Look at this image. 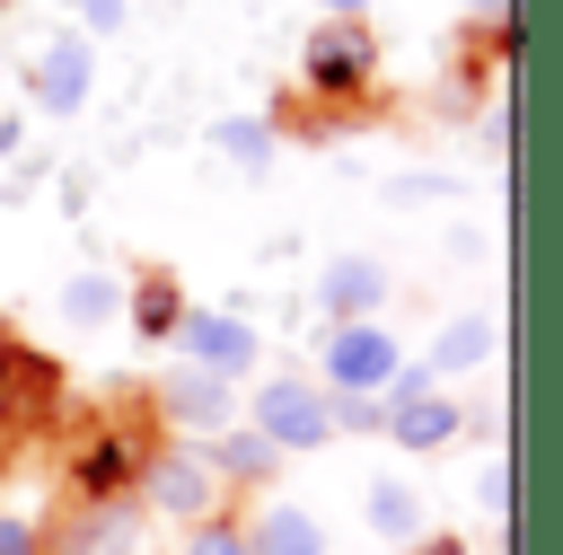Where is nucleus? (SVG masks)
Returning <instances> with one entry per match:
<instances>
[{
  "label": "nucleus",
  "mask_w": 563,
  "mask_h": 555,
  "mask_svg": "<svg viewBox=\"0 0 563 555\" xmlns=\"http://www.w3.org/2000/svg\"><path fill=\"white\" fill-rule=\"evenodd\" d=\"M246 423L273 440V449H325L334 440V396L317 388V379H264L255 388V405H246Z\"/></svg>",
  "instance_id": "1"
},
{
  "label": "nucleus",
  "mask_w": 563,
  "mask_h": 555,
  "mask_svg": "<svg viewBox=\"0 0 563 555\" xmlns=\"http://www.w3.org/2000/svg\"><path fill=\"white\" fill-rule=\"evenodd\" d=\"M141 502H150L158 520L202 529V520H220V476H211L202 449H158V458L141 467Z\"/></svg>",
  "instance_id": "2"
},
{
  "label": "nucleus",
  "mask_w": 563,
  "mask_h": 555,
  "mask_svg": "<svg viewBox=\"0 0 563 555\" xmlns=\"http://www.w3.org/2000/svg\"><path fill=\"white\" fill-rule=\"evenodd\" d=\"M457 396H440L431 388V370H396L387 379V440L396 449H440V440H457Z\"/></svg>",
  "instance_id": "3"
},
{
  "label": "nucleus",
  "mask_w": 563,
  "mask_h": 555,
  "mask_svg": "<svg viewBox=\"0 0 563 555\" xmlns=\"http://www.w3.org/2000/svg\"><path fill=\"white\" fill-rule=\"evenodd\" d=\"M405 361H396V344L378 335V326H334L325 335V396H369V388H387Z\"/></svg>",
  "instance_id": "4"
},
{
  "label": "nucleus",
  "mask_w": 563,
  "mask_h": 555,
  "mask_svg": "<svg viewBox=\"0 0 563 555\" xmlns=\"http://www.w3.org/2000/svg\"><path fill=\"white\" fill-rule=\"evenodd\" d=\"M158 414H167L176 432H202V440H220V432L238 423V388L185 361V370H167V379H158Z\"/></svg>",
  "instance_id": "5"
},
{
  "label": "nucleus",
  "mask_w": 563,
  "mask_h": 555,
  "mask_svg": "<svg viewBox=\"0 0 563 555\" xmlns=\"http://www.w3.org/2000/svg\"><path fill=\"white\" fill-rule=\"evenodd\" d=\"M176 344H185V361H194V370H211V379H238V370H255V335H246L238 317H211V308H185V326H176Z\"/></svg>",
  "instance_id": "6"
},
{
  "label": "nucleus",
  "mask_w": 563,
  "mask_h": 555,
  "mask_svg": "<svg viewBox=\"0 0 563 555\" xmlns=\"http://www.w3.org/2000/svg\"><path fill=\"white\" fill-rule=\"evenodd\" d=\"M317 300H325V317H334V326H369V308L387 300V273H378L369 255H334V264H325V282H317Z\"/></svg>",
  "instance_id": "7"
},
{
  "label": "nucleus",
  "mask_w": 563,
  "mask_h": 555,
  "mask_svg": "<svg viewBox=\"0 0 563 555\" xmlns=\"http://www.w3.org/2000/svg\"><path fill=\"white\" fill-rule=\"evenodd\" d=\"M26 88H35V106H44V115H70V106L88 97V35H53Z\"/></svg>",
  "instance_id": "8"
},
{
  "label": "nucleus",
  "mask_w": 563,
  "mask_h": 555,
  "mask_svg": "<svg viewBox=\"0 0 563 555\" xmlns=\"http://www.w3.org/2000/svg\"><path fill=\"white\" fill-rule=\"evenodd\" d=\"M141 449L132 440H88L79 449V467H70V485H79V502H106V493H123V485H141Z\"/></svg>",
  "instance_id": "9"
},
{
  "label": "nucleus",
  "mask_w": 563,
  "mask_h": 555,
  "mask_svg": "<svg viewBox=\"0 0 563 555\" xmlns=\"http://www.w3.org/2000/svg\"><path fill=\"white\" fill-rule=\"evenodd\" d=\"M202 458H211V476H220V485H264V476H273V458H282V449H273V440H264V432H255V423H246V432H238V423H229V432H220V440H202Z\"/></svg>",
  "instance_id": "10"
},
{
  "label": "nucleus",
  "mask_w": 563,
  "mask_h": 555,
  "mask_svg": "<svg viewBox=\"0 0 563 555\" xmlns=\"http://www.w3.org/2000/svg\"><path fill=\"white\" fill-rule=\"evenodd\" d=\"M246 537H255V555H325V537H317V520L299 502H264L246 520Z\"/></svg>",
  "instance_id": "11"
},
{
  "label": "nucleus",
  "mask_w": 563,
  "mask_h": 555,
  "mask_svg": "<svg viewBox=\"0 0 563 555\" xmlns=\"http://www.w3.org/2000/svg\"><path fill=\"white\" fill-rule=\"evenodd\" d=\"M361 62H369V44H361V26H325V35L308 44V70H317L325 88H343V79H361Z\"/></svg>",
  "instance_id": "12"
},
{
  "label": "nucleus",
  "mask_w": 563,
  "mask_h": 555,
  "mask_svg": "<svg viewBox=\"0 0 563 555\" xmlns=\"http://www.w3.org/2000/svg\"><path fill=\"white\" fill-rule=\"evenodd\" d=\"M475 361H493V317L475 308V317H449V335L431 344V370H475Z\"/></svg>",
  "instance_id": "13"
},
{
  "label": "nucleus",
  "mask_w": 563,
  "mask_h": 555,
  "mask_svg": "<svg viewBox=\"0 0 563 555\" xmlns=\"http://www.w3.org/2000/svg\"><path fill=\"white\" fill-rule=\"evenodd\" d=\"M132 326H141V335H176V326H185V291H176L167 273H141V291H132Z\"/></svg>",
  "instance_id": "14"
},
{
  "label": "nucleus",
  "mask_w": 563,
  "mask_h": 555,
  "mask_svg": "<svg viewBox=\"0 0 563 555\" xmlns=\"http://www.w3.org/2000/svg\"><path fill=\"white\" fill-rule=\"evenodd\" d=\"M369 529H378V537H396V546L422 529V511H413V493H405L396 476H378V485H369Z\"/></svg>",
  "instance_id": "15"
},
{
  "label": "nucleus",
  "mask_w": 563,
  "mask_h": 555,
  "mask_svg": "<svg viewBox=\"0 0 563 555\" xmlns=\"http://www.w3.org/2000/svg\"><path fill=\"white\" fill-rule=\"evenodd\" d=\"M114 300H123V291H114L106 273H79V282H62V317H70V326H106V317H114Z\"/></svg>",
  "instance_id": "16"
},
{
  "label": "nucleus",
  "mask_w": 563,
  "mask_h": 555,
  "mask_svg": "<svg viewBox=\"0 0 563 555\" xmlns=\"http://www.w3.org/2000/svg\"><path fill=\"white\" fill-rule=\"evenodd\" d=\"M211 141H220L238 167H273V132H264L255 115H229V123H211Z\"/></svg>",
  "instance_id": "17"
},
{
  "label": "nucleus",
  "mask_w": 563,
  "mask_h": 555,
  "mask_svg": "<svg viewBox=\"0 0 563 555\" xmlns=\"http://www.w3.org/2000/svg\"><path fill=\"white\" fill-rule=\"evenodd\" d=\"M185 555H255V537H246V520H202V529H185Z\"/></svg>",
  "instance_id": "18"
},
{
  "label": "nucleus",
  "mask_w": 563,
  "mask_h": 555,
  "mask_svg": "<svg viewBox=\"0 0 563 555\" xmlns=\"http://www.w3.org/2000/svg\"><path fill=\"white\" fill-rule=\"evenodd\" d=\"M62 9H79L88 35H114V26H123V0H62Z\"/></svg>",
  "instance_id": "19"
},
{
  "label": "nucleus",
  "mask_w": 563,
  "mask_h": 555,
  "mask_svg": "<svg viewBox=\"0 0 563 555\" xmlns=\"http://www.w3.org/2000/svg\"><path fill=\"white\" fill-rule=\"evenodd\" d=\"M475 493H484V511H493V520H501V511H510V467H501V458H493V467H484V476H475Z\"/></svg>",
  "instance_id": "20"
},
{
  "label": "nucleus",
  "mask_w": 563,
  "mask_h": 555,
  "mask_svg": "<svg viewBox=\"0 0 563 555\" xmlns=\"http://www.w3.org/2000/svg\"><path fill=\"white\" fill-rule=\"evenodd\" d=\"M0 555H44V537L26 520H0Z\"/></svg>",
  "instance_id": "21"
},
{
  "label": "nucleus",
  "mask_w": 563,
  "mask_h": 555,
  "mask_svg": "<svg viewBox=\"0 0 563 555\" xmlns=\"http://www.w3.org/2000/svg\"><path fill=\"white\" fill-rule=\"evenodd\" d=\"M422 555H466V546H457V537H431V546H422Z\"/></svg>",
  "instance_id": "22"
},
{
  "label": "nucleus",
  "mask_w": 563,
  "mask_h": 555,
  "mask_svg": "<svg viewBox=\"0 0 563 555\" xmlns=\"http://www.w3.org/2000/svg\"><path fill=\"white\" fill-rule=\"evenodd\" d=\"M325 9H369V0H325Z\"/></svg>",
  "instance_id": "23"
},
{
  "label": "nucleus",
  "mask_w": 563,
  "mask_h": 555,
  "mask_svg": "<svg viewBox=\"0 0 563 555\" xmlns=\"http://www.w3.org/2000/svg\"><path fill=\"white\" fill-rule=\"evenodd\" d=\"M475 9H501V0H475Z\"/></svg>",
  "instance_id": "24"
}]
</instances>
